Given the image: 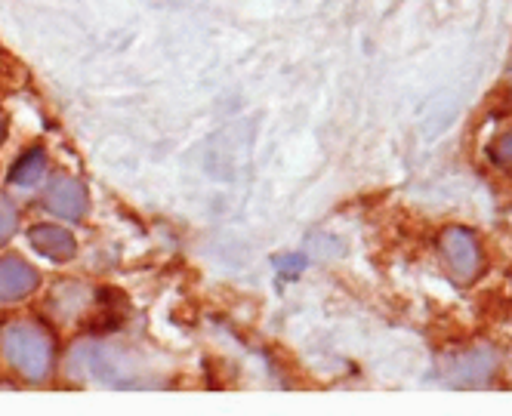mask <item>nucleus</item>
Listing matches in <instances>:
<instances>
[{"label":"nucleus","instance_id":"nucleus-10","mask_svg":"<svg viewBox=\"0 0 512 416\" xmlns=\"http://www.w3.org/2000/svg\"><path fill=\"white\" fill-rule=\"evenodd\" d=\"M16 225H19V213L13 204H7L4 198H0V244H4L13 232H16Z\"/></svg>","mask_w":512,"mask_h":416},{"label":"nucleus","instance_id":"nucleus-6","mask_svg":"<svg viewBox=\"0 0 512 416\" xmlns=\"http://www.w3.org/2000/svg\"><path fill=\"white\" fill-rule=\"evenodd\" d=\"M47 148L44 145H34L28 148L25 155H19V161L13 164L10 170V185H19V188H31V185H38L47 173Z\"/></svg>","mask_w":512,"mask_h":416},{"label":"nucleus","instance_id":"nucleus-8","mask_svg":"<svg viewBox=\"0 0 512 416\" xmlns=\"http://www.w3.org/2000/svg\"><path fill=\"white\" fill-rule=\"evenodd\" d=\"M71 293V284H59V290L53 293V299L59 302V312H62V318H71V315H78V312H84V302H87V290L78 284L75 287V296H68ZM56 312V315H59Z\"/></svg>","mask_w":512,"mask_h":416},{"label":"nucleus","instance_id":"nucleus-4","mask_svg":"<svg viewBox=\"0 0 512 416\" xmlns=\"http://www.w3.org/2000/svg\"><path fill=\"white\" fill-rule=\"evenodd\" d=\"M28 244L34 247V253H41L50 262H68V259H75V253H78L75 235H71L68 229H62V225H53V222L31 225Z\"/></svg>","mask_w":512,"mask_h":416},{"label":"nucleus","instance_id":"nucleus-12","mask_svg":"<svg viewBox=\"0 0 512 416\" xmlns=\"http://www.w3.org/2000/svg\"><path fill=\"white\" fill-rule=\"evenodd\" d=\"M278 269L294 275V272L306 269V256H284V259H278Z\"/></svg>","mask_w":512,"mask_h":416},{"label":"nucleus","instance_id":"nucleus-7","mask_svg":"<svg viewBox=\"0 0 512 416\" xmlns=\"http://www.w3.org/2000/svg\"><path fill=\"white\" fill-rule=\"evenodd\" d=\"M497 361L488 349H475L469 355H463L457 364H454V380L457 383H466V386H475V383H488L491 373H494Z\"/></svg>","mask_w":512,"mask_h":416},{"label":"nucleus","instance_id":"nucleus-5","mask_svg":"<svg viewBox=\"0 0 512 416\" xmlns=\"http://www.w3.org/2000/svg\"><path fill=\"white\" fill-rule=\"evenodd\" d=\"M38 284H41V275L19 256L0 259V302H19L28 293H34Z\"/></svg>","mask_w":512,"mask_h":416},{"label":"nucleus","instance_id":"nucleus-2","mask_svg":"<svg viewBox=\"0 0 512 416\" xmlns=\"http://www.w3.org/2000/svg\"><path fill=\"white\" fill-rule=\"evenodd\" d=\"M438 250H442L448 269L457 281H472L482 269V247L475 241V235L463 225H451L438 238Z\"/></svg>","mask_w":512,"mask_h":416},{"label":"nucleus","instance_id":"nucleus-1","mask_svg":"<svg viewBox=\"0 0 512 416\" xmlns=\"http://www.w3.org/2000/svg\"><path fill=\"white\" fill-rule=\"evenodd\" d=\"M0 355L28 383H44L56 364V343L41 324L10 321L0 327Z\"/></svg>","mask_w":512,"mask_h":416},{"label":"nucleus","instance_id":"nucleus-9","mask_svg":"<svg viewBox=\"0 0 512 416\" xmlns=\"http://www.w3.org/2000/svg\"><path fill=\"white\" fill-rule=\"evenodd\" d=\"M488 158H491V164H497V167H512V130L503 133V136H497V139L488 145Z\"/></svg>","mask_w":512,"mask_h":416},{"label":"nucleus","instance_id":"nucleus-3","mask_svg":"<svg viewBox=\"0 0 512 416\" xmlns=\"http://www.w3.org/2000/svg\"><path fill=\"white\" fill-rule=\"evenodd\" d=\"M44 204H47V210L56 213L59 219L81 222V219L87 216L90 198H87V188H84L81 179H75V176H56V179H50V185H47Z\"/></svg>","mask_w":512,"mask_h":416},{"label":"nucleus","instance_id":"nucleus-13","mask_svg":"<svg viewBox=\"0 0 512 416\" xmlns=\"http://www.w3.org/2000/svg\"><path fill=\"white\" fill-rule=\"evenodd\" d=\"M4 139H7V118L0 115V142H4Z\"/></svg>","mask_w":512,"mask_h":416},{"label":"nucleus","instance_id":"nucleus-11","mask_svg":"<svg viewBox=\"0 0 512 416\" xmlns=\"http://www.w3.org/2000/svg\"><path fill=\"white\" fill-rule=\"evenodd\" d=\"M312 250H315L321 259H337V256H343V253H346V247H343L337 238H327V235L312 238Z\"/></svg>","mask_w":512,"mask_h":416}]
</instances>
